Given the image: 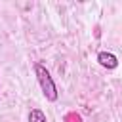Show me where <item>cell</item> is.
I'll return each instance as SVG.
<instances>
[{
    "instance_id": "3",
    "label": "cell",
    "mask_w": 122,
    "mask_h": 122,
    "mask_svg": "<svg viewBox=\"0 0 122 122\" xmlns=\"http://www.w3.org/2000/svg\"><path fill=\"white\" fill-rule=\"evenodd\" d=\"M29 122H48V120L40 109H30L29 111Z\"/></svg>"
},
{
    "instance_id": "2",
    "label": "cell",
    "mask_w": 122,
    "mask_h": 122,
    "mask_svg": "<svg viewBox=\"0 0 122 122\" xmlns=\"http://www.w3.org/2000/svg\"><path fill=\"white\" fill-rule=\"evenodd\" d=\"M97 61H99V65L105 67V69H116V67H118V59H116V55L111 53V51H99V53H97Z\"/></svg>"
},
{
    "instance_id": "1",
    "label": "cell",
    "mask_w": 122,
    "mask_h": 122,
    "mask_svg": "<svg viewBox=\"0 0 122 122\" xmlns=\"http://www.w3.org/2000/svg\"><path fill=\"white\" fill-rule=\"evenodd\" d=\"M34 74H36V78H38V84H40L42 93L46 95V99L51 101V103L57 101V88H55V82H53L50 71H48L44 65L36 63V65H34Z\"/></svg>"
}]
</instances>
